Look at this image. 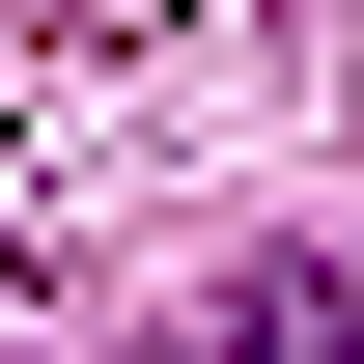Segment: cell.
Instances as JSON below:
<instances>
[{
    "label": "cell",
    "mask_w": 364,
    "mask_h": 364,
    "mask_svg": "<svg viewBox=\"0 0 364 364\" xmlns=\"http://www.w3.org/2000/svg\"><path fill=\"white\" fill-rule=\"evenodd\" d=\"M140 364H364V309H309V280H252V309H196V336H140Z\"/></svg>",
    "instance_id": "6da1fadb"
}]
</instances>
